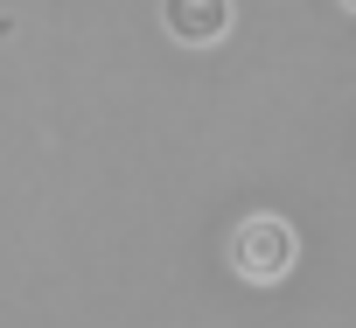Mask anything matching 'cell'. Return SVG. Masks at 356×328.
<instances>
[{
  "label": "cell",
  "mask_w": 356,
  "mask_h": 328,
  "mask_svg": "<svg viewBox=\"0 0 356 328\" xmlns=\"http://www.w3.org/2000/svg\"><path fill=\"white\" fill-rule=\"evenodd\" d=\"M293 259H300V238L286 217H245L231 231V272L245 286H280L293 272Z\"/></svg>",
  "instance_id": "cell-1"
},
{
  "label": "cell",
  "mask_w": 356,
  "mask_h": 328,
  "mask_svg": "<svg viewBox=\"0 0 356 328\" xmlns=\"http://www.w3.org/2000/svg\"><path fill=\"white\" fill-rule=\"evenodd\" d=\"M231 22H238L231 0H161V28H168L175 42H189V49L224 42V35H231Z\"/></svg>",
  "instance_id": "cell-2"
},
{
  "label": "cell",
  "mask_w": 356,
  "mask_h": 328,
  "mask_svg": "<svg viewBox=\"0 0 356 328\" xmlns=\"http://www.w3.org/2000/svg\"><path fill=\"white\" fill-rule=\"evenodd\" d=\"M342 8H356V0H342Z\"/></svg>",
  "instance_id": "cell-3"
}]
</instances>
